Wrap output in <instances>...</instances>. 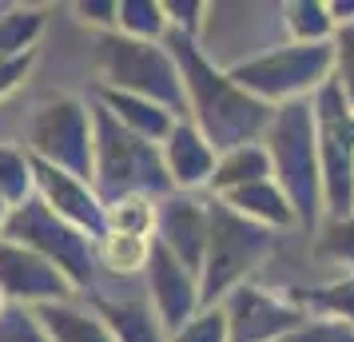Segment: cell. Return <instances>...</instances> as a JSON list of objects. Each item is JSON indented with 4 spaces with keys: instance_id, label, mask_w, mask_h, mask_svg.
<instances>
[{
    "instance_id": "obj_1",
    "label": "cell",
    "mask_w": 354,
    "mask_h": 342,
    "mask_svg": "<svg viewBox=\"0 0 354 342\" xmlns=\"http://www.w3.org/2000/svg\"><path fill=\"white\" fill-rule=\"evenodd\" d=\"M163 44L171 48V56H176V64H179V76H183L187 120L207 135V144L219 155L231 151V147L259 144L274 115L271 104H263L251 92H243L239 84L227 76V68L203 52L199 40L167 32Z\"/></svg>"
},
{
    "instance_id": "obj_2",
    "label": "cell",
    "mask_w": 354,
    "mask_h": 342,
    "mask_svg": "<svg viewBox=\"0 0 354 342\" xmlns=\"http://www.w3.org/2000/svg\"><path fill=\"white\" fill-rule=\"evenodd\" d=\"M263 147L271 155V180L283 187L290 207L299 215V227H322V167H319V124L310 99H295L274 108L271 124L263 131Z\"/></svg>"
},
{
    "instance_id": "obj_3",
    "label": "cell",
    "mask_w": 354,
    "mask_h": 342,
    "mask_svg": "<svg viewBox=\"0 0 354 342\" xmlns=\"http://www.w3.org/2000/svg\"><path fill=\"white\" fill-rule=\"evenodd\" d=\"M92 68L100 76V88L151 99L171 115L187 120L183 76L167 44H144L120 32H100L92 36Z\"/></svg>"
},
{
    "instance_id": "obj_4",
    "label": "cell",
    "mask_w": 354,
    "mask_h": 342,
    "mask_svg": "<svg viewBox=\"0 0 354 342\" xmlns=\"http://www.w3.org/2000/svg\"><path fill=\"white\" fill-rule=\"evenodd\" d=\"M92 120H96V151H92V187L104 203L124 196H151L167 199L176 187L167 180L160 144L128 131L92 99Z\"/></svg>"
},
{
    "instance_id": "obj_5",
    "label": "cell",
    "mask_w": 354,
    "mask_h": 342,
    "mask_svg": "<svg viewBox=\"0 0 354 342\" xmlns=\"http://www.w3.org/2000/svg\"><path fill=\"white\" fill-rule=\"evenodd\" d=\"M335 72V48L330 44H271L247 60H231L227 76L255 99L283 108L295 99H315L322 84H330Z\"/></svg>"
},
{
    "instance_id": "obj_6",
    "label": "cell",
    "mask_w": 354,
    "mask_h": 342,
    "mask_svg": "<svg viewBox=\"0 0 354 342\" xmlns=\"http://www.w3.org/2000/svg\"><path fill=\"white\" fill-rule=\"evenodd\" d=\"M274 247H279V231L259 227L211 196V235L199 267L203 307H219L235 287L251 283V275L274 255Z\"/></svg>"
},
{
    "instance_id": "obj_7",
    "label": "cell",
    "mask_w": 354,
    "mask_h": 342,
    "mask_svg": "<svg viewBox=\"0 0 354 342\" xmlns=\"http://www.w3.org/2000/svg\"><path fill=\"white\" fill-rule=\"evenodd\" d=\"M4 239L28 247V251H36V255H44V259L76 287L80 298L100 287L96 239H88L84 231L68 227L64 219H56L40 199H28V203L12 207L8 223H4Z\"/></svg>"
},
{
    "instance_id": "obj_8",
    "label": "cell",
    "mask_w": 354,
    "mask_h": 342,
    "mask_svg": "<svg viewBox=\"0 0 354 342\" xmlns=\"http://www.w3.org/2000/svg\"><path fill=\"white\" fill-rule=\"evenodd\" d=\"M28 155L48 163L56 171H68L76 180L92 183V151H96V120L92 99L56 96L40 104L28 120Z\"/></svg>"
},
{
    "instance_id": "obj_9",
    "label": "cell",
    "mask_w": 354,
    "mask_h": 342,
    "mask_svg": "<svg viewBox=\"0 0 354 342\" xmlns=\"http://www.w3.org/2000/svg\"><path fill=\"white\" fill-rule=\"evenodd\" d=\"M310 108L319 124L322 211L326 219H346L354 215V112L346 108L335 80L315 92Z\"/></svg>"
},
{
    "instance_id": "obj_10",
    "label": "cell",
    "mask_w": 354,
    "mask_h": 342,
    "mask_svg": "<svg viewBox=\"0 0 354 342\" xmlns=\"http://www.w3.org/2000/svg\"><path fill=\"white\" fill-rule=\"evenodd\" d=\"M231 342H283L306 323V310L290 294L267 291L259 283H243L223 303Z\"/></svg>"
},
{
    "instance_id": "obj_11",
    "label": "cell",
    "mask_w": 354,
    "mask_h": 342,
    "mask_svg": "<svg viewBox=\"0 0 354 342\" xmlns=\"http://www.w3.org/2000/svg\"><path fill=\"white\" fill-rule=\"evenodd\" d=\"M0 294H4L8 307H28V310L80 298L76 287L44 255H36L20 243H8V239H0Z\"/></svg>"
},
{
    "instance_id": "obj_12",
    "label": "cell",
    "mask_w": 354,
    "mask_h": 342,
    "mask_svg": "<svg viewBox=\"0 0 354 342\" xmlns=\"http://www.w3.org/2000/svg\"><path fill=\"white\" fill-rule=\"evenodd\" d=\"M211 235V196H192V191H171L160 199V219H156V243L176 255L187 271L199 275L203 255H207Z\"/></svg>"
},
{
    "instance_id": "obj_13",
    "label": "cell",
    "mask_w": 354,
    "mask_h": 342,
    "mask_svg": "<svg viewBox=\"0 0 354 342\" xmlns=\"http://www.w3.org/2000/svg\"><path fill=\"white\" fill-rule=\"evenodd\" d=\"M36 199L56 219H64L68 227L84 231L88 239H104L108 235V203L100 199V191L88 180L56 171L48 163H36Z\"/></svg>"
},
{
    "instance_id": "obj_14",
    "label": "cell",
    "mask_w": 354,
    "mask_h": 342,
    "mask_svg": "<svg viewBox=\"0 0 354 342\" xmlns=\"http://www.w3.org/2000/svg\"><path fill=\"white\" fill-rule=\"evenodd\" d=\"M144 294L151 310L160 314V323L167 326V334H176L195 310H203L199 275L187 271L176 255H167L160 243H151V263L144 271Z\"/></svg>"
},
{
    "instance_id": "obj_15",
    "label": "cell",
    "mask_w": 354,
    "mask_h": 342,
    "mask_svg": "<svg viewBox=\"0 0 354 342\" xmlns=\"http://www.w3.org/2000/svg\"><path fill=\"white\" fill-rule=\"evenodd\" d=\"M84 303L100 314V323L112 330L115 342H171L167 326L160 323V314L147 303L144 283L131 291H108L100 283L92 294H84Z\"/></svg>"
},
{
    "instance_id": "obj_16",
    "label": "cell",
    "mask_w": 354,
    "mask_h": 342,
    "mask_svg": "<svg viewBox=\"0 0 354 342\" xmlns=\"http://www.w3.org/2000/svg\"><path fill=\"white\" fill-rule=\"evenodd\" d=\"M163 151V167H167V180L176 191H192V196H207L211 175H215V163L219 151L207 144V135L195 128L192 120H179L171 135L160 144Z\"/></svg>"
},
{
    "instance_id": "obj_17",
    "label": "cell",
    "mask_w": 354,
    "mask_h": 342,
    "mask_svg": "<svg viewBox=\"0 0 354 342\" xmlns=\"http://www.w3.org/2000/svg\"><path fill=\"white\" fill-rule=\"evenodd\" d=\"M219 203H227L235 215L251 219L259 227L267 231H287V227H299V215L290 207V199L283 196V187L274 180H259V183H247V187H235L227 196H215Z\"/></svg>"
},
{
    "instance_id": "obj_18",
    "label": "cell",
    "mask_w": 354,
    "mask_h": 342,
    "mask_svg": "<svg viewBox=\"0 0 354 342\" xmlns=\"http://www.w3.org/2000/svg\"><path fill=\"white\" fill-rule=\"evenodd\" d=\"M104 108V112L112 115L115 124H124L128 131L136 135H144L151 144H163L171 128L179 124V115H171L167 108L160 104H151V99H140V96H128V92H112V88H96V96H92Z\"/></svg>"
},
{
    "instance_id": "obj_19",
    "label": "cell",
    "mask_w": 354,
    "mask_h": 342,
    "mask_svg": "<svg viewBox=\"0 0 354 342\" xmlns=\"http://www.w3.org/2000/svg\"><path fill=\"white\" fill-rule=\"evenodd\" d=\"M40 323L52 334V342H115L112 330L100 323V314L84 298H72V303H52V307H40Z\"/></svg>"
},
{
    "instance_id": "obj_20",
    "label": "cell",
    "mask_w": 354,
    "mask_h": 342,
    "mask_svg": "<svg viewBox=\"0 0 354 342\" xmlns=\"http://www.w3.org/2000/svg\"><path fill=\"white\" fill-rule=\"evenodd\" d=\"M48 28V12L36 4H4L0 12V64L36 56V44Z\"/></svg>"
},
{
    "instance_id": "obj_21",
    "label": "cell",
    "mask_w": 354,
    "mask_h": 342,
    "mask_svg": "<svg viewBox=\"0 0 354 342\" xmlns=\"http://www.w3.org/2000/svg\"><path fill=\"white\" fill-rule=\"evenodd\" d=\"M259 180H271V155H267L263 140H259V144L231 147V151L219 155L207 196H227V191L247 187V183H259Z\"/></svg>"
},
{
    "instance_id": "obj_22",
    "label": "cell",
    "mask_w": 354,
    "mask_h": 342,
    "mask_svg": "<svg viewBox=\"0 0 354 342\" xmlns=\"http://www.w3.org/2000/svg\"><path fill=\"white\" fill-rule=\"evenodd\" d=\"M96 263L100 275L115 278V283H144V271L151 263V239H131V235H115L108 231L104 239H96Z\"/></svg>"
},
{
    "instance_id": "obj_23",
    "label": "cell",
    "mask_w": 354,
    "mask_h": 342,
    "mask_svg": "<svg viewBox=\"0 0 354 342\" xmlns=\"http://www.w3.org/2000/svg\"><path fill=\"white\" fill-rule=\"evenodd\" d=\"M279 24H283L290 44H330L338 32L326 0H287V4H279Z\"/></svg>"
},
{
    "instance_id": "obj_24",
    "label": "cell",
    "mask_w": 354,
    "mask_h": 342,
    "mask_svg": "<svg viewBox=\"0 0 354 342\" xmlns=\"http://www.w3.org/2000/svg\"><path fill=\"white\" fill-rule=\"evenodd\" d=\"M310 319H338V323L354 326V271L351 275H335L330 283H315V287H295L287 291Z\"/></svg>"
},
{
    "instance_id": "obj_25",
    "label": "cell",
    "mask_w": 354,
    "mask_h": 342,
    "mask_svg": "<svg viewBox=\"0 0 354 342\" xmlns=\"http://www.w3.org/2000/svg\"><path fill=\"white\" fill-rule=\"evenodd\" d=\"M115 32L131 36V40H144V44H163L167 32H171L163 0H120Z\"/></svg>"
},
{
    "instance_id": "obj_26",
    "label": "cell",
    "mask_w": 354,
    "mask_h": 342,
    "mask_svg": "<svg viewBox=\"0 0 354 342\" xmlns=\"http://www.w3.org/2000/svg\"><path fill=\"white\" fill-rule=\"evenodd\" d=\"M0 199L8 207L36 199V163L28 155V147L0 144Z\"/></svg>"
},
{
    "instance_id": "obj_27",
    "label": "cell",
    "mask_w": 354,
    "mask_h": 342,
    "mask_svg": "<svg viewBox=\"0 0 354 342\" xmlns=\"http://www.w3.org/2000/svg\"><path fill=\"white\" fill-rule=\"evenodd\" d=\"M156 219H160V199L151 196H124L108 203V231H115V235L156 243Z\"/></svg>"
},
{
    "instance_id": "obj_28",
    "label": "cell",
    "mask_w": 354,
    "mask_h": 342,
    "mask_svg": "<svg viewBox=\"0 0 354 342\" xmlns=\"http://www.w3.org/2000/svg\"><path fill=\"white\" fill-rule=\"evenodd\" d=\"M315 259L338 271H354V215L346 219H322V227L315 231Z\"/></svg>"
},
{
    "instance_id": "obj_29",
    "label": "cell",
    "mask_w": 354,
    "mask_h": 342,
    "mask_svg": "<svg viewBox=\"0 0 354 342\" xmlns=\"http://www.w3.org/2000/svg\"><path fill=\"white\" fill-rule=\"evenodd\" d=\"M171 342H231V330H227V314L223 307H203L195 310L187 323L179 326Z\"/></svg>"
},
{
    "instance_id": "obj_30",
    "label": "cell",
    "mask_w": 354,
    "mask_h": 342,
    "mask_svg": "<svg viewBox=\"0 0 354 342\" xmlns=\"http://www.w3.org/2000/svg\"><path fill=\"white\" fill-rule=\"evenodd\" d=\"M163 8H167L171 32L203 44V28H207V20H211V4H203V0H163Z\"/></svg>"
},
{
    "instance_id": "obj_31",
    "label": "cell",
    "mask_w": 354,
    "mask_h": 342,
    "mask_svg": "<svg viewBox=\"0 0 354 342\" xmlns=\"http://www.w3.org/2000/svg\"><path fill=\"white\" fill-rule=\"evenodd\" d=\"M0 342H52L40 314L28 307H8L0 314Z\"/></svg>"
},
{
    "instance_id": "obj_32",
    "label": "cell",
    "mask_w": 354,
    "mask_h": 342,
    "mask_svg": "<svg viewBox=\"0 0 354 342\" xmlns=\"http://www.w3.org/2000/svg\"><path fill=\"white\" fill-rule=\"evenodd\" d=\"M330 48H335V72H330V80L342 92L346 108L354 112V24L351 28H338L335 40H330Z\"/></svg>"
},
{
    "instance_id": "obj_33",
    "label": "cell",
    "mask_w": 354,
    "mask_h": 342,
    "mask_svg": "<svg viewBox=\"0 0 354 342\" xmlns=\"http://www.w3.org/2000/svg\"><path fill=\"white\" fill-rule=\"evenodd\" d=\"M283 342H354V326L338 323V319H310L306 314V323Z\"/></svg>"
},
{
    "instance_id": "obj_34",
    "label": "cell",
    "mask_w": 354,
    "mask_h": 342,
    "mask_svg": "<svg viewBox=\"0 0 354 342\" xmlns=\"http://www.w3.org/2000/svg\"><path fill=\"white\" fill-rule=\"evenodd\" d=\"M72 12L80 24L92 28V36L100 32H115V12H120V0H80L72 4Z\"/></svg>"
},
{
    "instance_id": "obj_35",
    "label": "cell",
    "mask_w": 354,
    "mask_h": 342,
    "mask_svg": "<svg viewBox=\"0 0 354 342\" xmlns=\"http://www.w3.org/2000/svg\"><path fill=\"white\" fill-rule=\"evenodd\" d=\"M32 64H36V56H24V60H8V64H0V99L12 96L20 84L28 80Z\"/></svg>"
},
{
    "instance_id": "obj_36",
    "label": "cell",
    "mask_w": 354,
    "mask_h": 342,
    "mask_svg": "<svg viewBox=\"0 0 354 342\" xmlns=\"http://www.w3.org/2000/svg\"><path fill=\"white\" fill-rule=\"evenodd\" d=\"M330 4V20L335 28H351L354 24V0H326Z\"/></svg>"
},
{
    "instance_id": "obj_37",
    "label": "cell",
    "mask_w": 354,
    "mask_h": 342,
    "mask_svg": "<svg viewBox=\"0 0 354 342\" xmlns=\"http://www.w3.org/2000/svg\"><path fill=\"white\" fill-rule=\"evenodd\" d=\"M8 215H12V207L0 199V239H4V223H8Z\"/></svg>"
},
{
    "instance_id": "obj_38",
    "label": "cell",
    "mask_w": 354,
    "mask_h": 342,
    "mask_svg": "<svg viewBox=\"0 0 354 342\" xmlns=\"http://www.w3.org/2000/svg\"><path fill=\"white\" fill-rule=\"evenodd\" d=\"M4 310H8V303H4V294H0V314H4Z\"/></svg>"
},
{
    "instance_id": "obj_39",
    "label": "cell",
    "mask_w": 354,
    "mask_h": 342,
    "mask_svg": "<svg viewBox=\"0 0 354 342\" xmlns=\"http://www.w3.org/2000/svg\"><path fill=\"white\" fill-rule=\"evenodd\" d=\"M0 12H4V4H0Z\"/></svg>"
}]
</instances>
